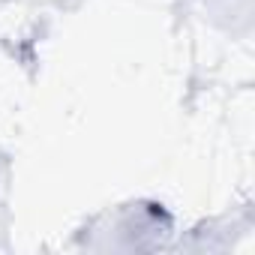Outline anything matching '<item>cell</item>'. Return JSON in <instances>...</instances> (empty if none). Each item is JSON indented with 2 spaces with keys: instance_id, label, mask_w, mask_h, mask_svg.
Masks as SVG:
<instances>
[{
  "instance_id": "cell-1",
  "label": "cell",
  "mask_w": 255,
  "mask_h": 255,
  "mask_svg": "<svg viewBox=\"0 0 255 255\" xmlns=\"http://www.w3.org/2000/svg\"><path fill=\"white\" fill-rule=\"evenodd\" d=\"M105 222L93 234H105L93 243V249H153L162 246V237L171 231V216L162 210V204H126L117 207L111 216H102Z\"/></svg>"
}]
</instances>
